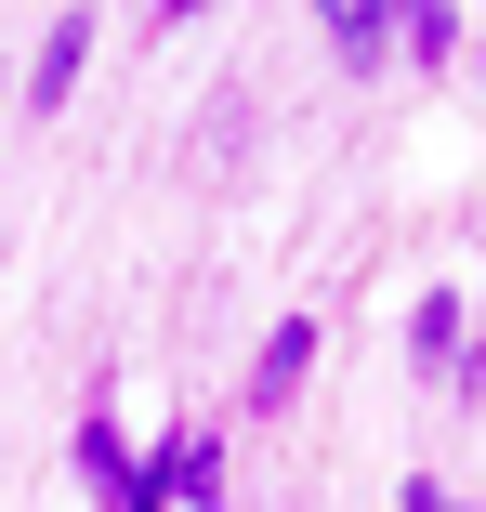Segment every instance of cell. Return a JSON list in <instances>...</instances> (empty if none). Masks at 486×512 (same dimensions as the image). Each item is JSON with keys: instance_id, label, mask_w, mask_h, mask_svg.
I'll use <instances>...</instances> for the list:
<instances>
[{"instance_id": "obj_4", "label": "cell", "mask_w": 486, "mask_h": 512, "mask_svg": "<svg viewBox=\"0 0 486 512\" xmlns=\"http://www.w3.org/2000/svg\"><path fill=\"white\" fill-rule=\"evenodd\" d=\"M27 92H40V106H66V92H79V14H53V40H40Z\"/></svg>"}, {"instance_id": "obj_2", "label": "cell", "mask_w": 486, "mask_h": 512, "mask_svg": "<svg viewBox=\"0 0 486 512\" xmlns=\"http://www.w3.org/2000/svg\"><path fill=\"white\" fill-rule=\"evenodd\" d=\"M329 53L342 66H381V53H395V14H381V0H342V14H329Z\"/></svg>"}, {"instance_id": "obj_6", "label": "cell", "mask_w": 486, "mask_h": 512, "mask_svg": "<svg viewBox=\"0 0 486 512\" xmlns=\"http://www.w3.org/2000/svg\"><path fill=\"white\" fill-rule=\"evenodd\" d=\"M408 27V53H460V14H447V0H421V14H395Z\"/></svg>"}, {"instance_id": "obj_5", "label": "cell", "mask_w": 486, "mask_h": 512, "mask_svg": "<svg viewBox=\"0 0 486 512\" xmlns=\"http://www.w3.org/2000/svg\"><path fill=\"white\" fill-rule=\"evenodd\" d=\"M79 460H92V486H106V499H119V512H145V473H132V460H119V434H79Z\"/></svg>"}, {"instance_id": "obj_3", "label": "cell", "mask_w": 486, "mask_h": 512, "mask_svg": "<svg viewBox=\"0 0 486 512\" xmlns=\"http://www.w3.org/2000/svg\"><path fill=\"white\" fill-rule=\"evenodd\" d=\"M303 368H316V329L289 316V329L263 342V368H250V394H263V407H276V394H303Z\"/></svg>"}, {"instance_id": "obj_7", "label": "cell", "mask_w": 486, "mask_h": 512, "mask_svg": "<svg viewBox=\"0 0 486 512\" xmlns=\"http://www.w3.org/2000/svg\"><path fill=\"white\" fill-rule=\"evenodd\" d=\"M395 512H460V499H447V486H434V473H421V486H408V499H395Z\"/></svg>"}, {"instance_id": "obj_1", "label": "cell", "mask_w": 486, "mask_h": 512, "mask_svg": "<svg viewBox=\"0 0 486 512\" xmlns=\"http://www.w3.org/2000/svg\"><path fill=\"white\" fill-rule=\"evenodd\" d=\"M408 355H421L434 381H460V368H473V342H460V302H447V289H434L421 316H408Z\"/></svg>"}]
</instances>
